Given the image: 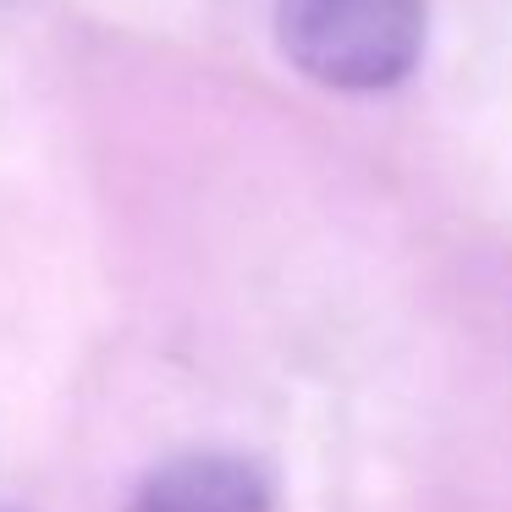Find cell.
I'll return each instance as SVG.
<instances>
[{"label":"cell","mask_w":512,"mask_h":512,"mask_svg":"<svg viewBox=\"0 0 512 512\" xmlns=\"http://www.w3.org/2000/svg\"><path fill=\"white\" fill-rule=\"evenodd\" d=\"M276 45L331 94H391L419 72L430 0H276Z\"/></svg>","instance_id":"1"},{"label":"cell","mask_w":512,"mask_h":512,"mask_svg":"<svg viewBox=\"0 0 512 512\" xmlns=\"http://www.w3.org/2000/svg\"><path fill=\"white\" fill-rule=\"evenodd\" d=\"M122 512H276V479L243 452H182L149 468Z\"/></svg>","instance_id":"2"}]
</instances>
